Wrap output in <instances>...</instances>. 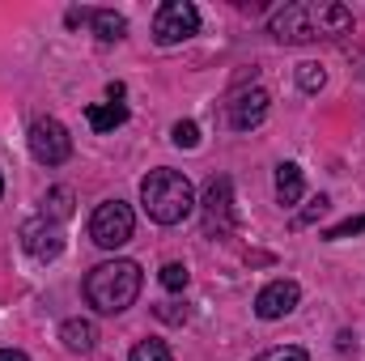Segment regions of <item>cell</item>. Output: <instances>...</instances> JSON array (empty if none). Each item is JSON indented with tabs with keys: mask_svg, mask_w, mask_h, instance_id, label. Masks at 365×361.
Masks as SVG:
<instances>
[{
	"mask_svg": "<svg viewBox=\"0 0 365 361\" xmlns=\"http://www.w3.org/2000/svg\"><path fill=\"white\" fill-rule=\"evenodd\" d=\"M276 43H314V39H340L353 30V9L336 0H293L280 4L268 17Z\"/></svg>",
	"mask_w": 365,
	"mask_h": 361,
	"instance_id": "obj_1",
	"label": "cell"
},
{
	"mask_svg": "<svg viewBox=\"0 0 365 361\" xmlns=\"http://www.w3.org/2000/svg\"><path fill=\"white\" fill-rule=\"evenodd\" d=\"M140 285H145L140 264H132V260H106V264H98L86 276V298H90L93 310L119 315V310H128L140 298Z\"/></svg>",
	"mask_w": 365,
	"mask_h": 361,
	"instance_id": "obj_2",
	"label": "cell"
},
{
	"mask_svg": "<svg viewBox=\"0 0 365 361\" xmlns=\"http://www.w3.org/2000/svg\"><path fill=\"white\" fill-rule=\"evenodd\" d=\"M140 204L158 225H179L195 213V191L179 171H149V179L140 183Z\"/></svg>",
	"mask_w": 365,
	"mask_h": 361,
	"instance_id": "obj_3",
	"label": "cell"
},
{
	"mask_svg": "<svg viewBox=\"0 0 365 361\" xmlns=\"http://www.w3.org/2000/svg\"><path fill=\"white\" fill-rule=\"evenodd\" d=\"M132 230H136V217H132V208H128L123 200H102V204L93 208V217H90V238L102 247V251H115V247H123V243L132 238Z\"/></svg>",
	"mask_w": 365,
	"mask_h": 361,
	"instance_id": "obj_4",
	"label": "cell"
},
{
	"mask_svg": "<svg viewBox=\"0 0 365 361\" xmlns=\"http://www.w3.org/2000/svg\"><path fill=\"white\" fill-rule=\"evenodd\" d=\"M200 30V9L191 0H166L153 17V43L158 47H175V43H187L191 34Z\"/></svg>",
	"mask_w": 365,
	"mask_h": 361,
	"instance_id": "obj_5",
	"label": "cell"
},
{
	"mask_svg": "<svg viewBox=\"0 0 365 361\" xmlns=\"http://www.w3.org/2000/svg\"><path fill=\"white\" fill-rule=\"evenodd\" d=\"M30 153L43 166H64L73 158V136L60 119H34L30 123Z\"/></svg>",
	"mask_w": 365,
	"mask_h": 361,
	"instance_id": "obj_6",
	"label": "cell"
},
{
	"mask_svg": "<svg viewBox=\"0 0 365 361\" xmlns=\"http://www.w3.org/2000/svg\"><path fill=\"white\" fill-rule=\"evenodd\" d=\"M204 230L217 238L234 230V183L225 175L208 179V187H204Z\"/></svg>",
	"mask_w": 365,
	"mask_h": 361,
	"instance_id": "obj_7",
	"label": "cell"
},
{
	"mask_svg": "<svg viewBox=\"0 0 365 361\" xmlns=\"http://www.w3.org/2000/svg\"><path fill=\"white\" fill-rule=\"evenodd\" d=\"M21 247H26L30 260L47 264V260H56V255L64 251V230H60L56 221H47V217L26 221V225H21Z\"/></svg>",
	"mask_w": 365,
	"mask_h": 361,
	"instance_id": "obj_8",
	"label": "cell"
},
{
	"mask_svg": "<svg viewBox=\"0 0 365 361\" xmlns=\"http://www.w3.org/2000/svg\"><path fill=\"white\" fill-rule=\"evenodd\" d=\"M268 106H272V98H268V90H259V86L234 93V102H230V128H234V132L259 128V123L268 119Z\"/></svg>",
	"mask_w": 365,
	"mask_h": 361,
	"instance_id": "obj_9",
	"label": "cell"
},
{
	"mask_svg": "<svg viewBox=\"0 0 365 361\" xmlns=\"http://www.w3.org/2000/svg\"><path fill=\"white\" fill-rule=\"evenodd\" d=\"M297 298H302L297 280H272V285L259 289V298H255V315H259V319H284V315L297 306Z\"/></svg>",
	"mask_w": 365,
	"mask_h": 361,
	"instance_id": "obj_10",
	"label": "cell"
},
{
	"mask_svg": "<svg viewBox=\"0 0 365 361\" xmlns=\"http://www.w3.org/2000/svg\"><path fill=\"white\" fill-rule=\"evenodd\" d=\"M302 191H306L302 166H297V162H280V166H276V200H280V204H297Z\"/></svg>",
	"mask_w": 365,
	"mask_h": 361,
	"instance_id": "obj_11",
	"label": "cell"
},
{
	"mask_svg": "<svg viewBox=\"0 0 365 361\" xmlns=\"http://www.w3.org/2000/svg\"><path fill=\"white\" fill-rule=\"evenodd\" d=\"M60 340H64V349H73V353H90L93 340H98V327H93L90 319H68V323L60 327Z\"/></svg>",
	"mask_w": 365,
	"mask_h": 361,
	"instance_id": "obj_12",
	"label": "cell"
},
{
	"mask_svg": "<svg viewBox=\"0 0 365 361\" xmlns=\"http://www.w3.org/2000/svg\"><path fill=\"white\" fill-rule=\"evenodd\" d=\"M86 119H90L93 132H115L119 123H128V106L123 102H98L86 111Z\"/></svg>",
	"mask_w": 365,
	"mask_h": 361,
	"instance_id": "obj_13",
	"label": "cell"
},
{
	"mask_svg": "<svg viewBox=\"0 0 365 361\" xmlns=\"http://www.w3.org/2000/svg\"><path fill=\"white\" fill-rule=\"evenodd\" d=\"M93 34L102 39V43H115V39H123L128 34V21L115 13V9H93Z\"/></svg>",
	"mask_w": 365,
	"mask_h": 361,
	"instance_id": "obj_14",
	"label": "cell"
},
{
	"mask_svg": "<svg viewBox=\"0 0 365 361\" xmlns=\"http://www.w3.org/2000/svg\"><path fill=\"white\" fill-rule=\"evenodd\" d=\"M68 213H73V191L68 187H51L43 195V217L60 225V221H68Z\"/></svg>",
	"mask_w": 365,
	"mask_h": 361,
	"instance_id": "obj_15",
	"label": "cell"
},
{
	"mask_svg": "<svg viewBox=\"0 0 365 361\" xmlns=\"http://www.w3.org/2000/svg\"><path fill=\"white\" fill-rule=\"evenodd\" d=\"M128 361H170V345L166 340H140L128 353Z\"/></svg>",
	"mask_w": 365,
	"mask_h": 361,
	"instance_id": "obj_16",
	"label": "cell"
},
{
	"mask_svg": "<svg viewBox=\"0 0 365 361\" xmlns=\"http://www.w3.org/2000/svg\"><path fill=\"white\" fill-rule=\"evenodd\" d=\"M158 280H162V289H170V293H182V289H187V280H191V272L182 268V264H166V268L158 272Z\"/></svg>",
	"mask_w": 365,
	"mask_h": 361,
	"instance_id": "obj_17",
	"label": "cell"
},
{
	"mask_svg": "<svg viewBox=\"0 0 365 361\" xmlns=\"http://www.w3.org/2000/svg\"><path fill=\"white\" fill-rule=\"evenodd\" d=\"M170 141H175L179 149H195V145H200V128H195L191 119H179L175 132H170Z\"/></svg>",
	"mask_w": 365,
	"mask_h": 361,
	"instance_id": "obj_18",
	"label": "cell"
},
{
	"mask_svg": "<svg viewBox=\"0 0 365 361\" xmlns=\"http://www.w3.org/2000/svg\"><path fill=\"white\" fill-rule=\"evenodd\" d=\"M323 81H327V77H323V68H319V64H302V68H297V86H302L306 93L323 90Z\"/></svg>",
	"mask_w": 365,
	"mask_h": 361,
	"instance_id": "obj_19",
	"label": "cell"
},
{
	"mask_svg": "<svg viewBox=\"0 0 365 361\" xmlns=\"http://www.w3.org/2000/svg\"><path fill=\"white\" fill-rule=\"evenodd\" d=\"M327 208H331V200H327V195H314V200H310V208H306L302 217H293V230H306V225H310L314 217H323Z\"/></svg>",
	"mask_w": 365,
	"mask_h": 361,
	"instance_id": "obj_20",
	"label": "cell"
},
{
	"mask_svg": "<svg viewBox=\"0 0 365 361\" xmlns=\"http://www.w3.org/2000/svg\"><path fill=\"white\" fill-rule=\"evenodd\" d=\"M255 361H310V357H306V349H297V345H280V349L259 353Z\"/></svg>",
	"mask_w": 365,
	"mask_h": 361,
	"instance_id": "obj_21",
	"label": "cell"
},
{
	"mask_svg": "<svg viewBox=\"0 0 365 361\" xmlns=\"http://www.w3.org/2000/svg\"><path fill=\"white\" fill-rule=\"evenodd\" d=\"M349 234H365V217H349V221H340L336 230H327L331 243H340V238H349Z\"/></svg>",
	"mask_w": 365,
	"mask_h": 361,
	"instance_id": "obj_22",
	"label": "cell"
},
{
	"mask_svg": "<svg viewBox=\"0 0 365 361\" xmlns=\"http://www.w3.org/2000/svg\"><path fill=\"white\" fill-rule=\"evenodd\" d=\"M0 361H30L21 349H0Z\"/></svg>",
	"mask_w": 365,
	"mask_h": 361,
	"instance_id": "obj_23",
	"label": "cell"
},
{
	"mask_svg": "<svg viewBox=\"0 0 365 361\" xmlns=\"http://www.w3.org/2000/svg\"><path fill=\"white\" fill-rule=\"evenodd\" d=\"M106 98H110V102H119V98H123V86H119V81H110V86H106Z\"/></svg>",
	"mask_w": 365,
	"mask_h": 361,
	"instance_id": "obj_24",
	"label": "cell"
},
{
	"mask_svg": "<svg viewBox=\"0 0 365 361\" xmlns=\"http://www.w3.org/2000/svg\"><path fill=\"white\" fill-rule=\"evenodd\" d=\"M0 195H4V179H0Z\"/></svg>",
	"mask_w": 365,
	"mask_h": 361,
	"instance_id": "obj_25",
	"label": "cell"
}]
</instances>
